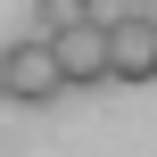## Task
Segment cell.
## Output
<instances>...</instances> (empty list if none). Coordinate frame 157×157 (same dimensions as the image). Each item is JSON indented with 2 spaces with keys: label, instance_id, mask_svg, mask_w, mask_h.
I'll return each instance as SVG.
<instances>
[{
  "label": "cell",
  "instance_id": "obj_1",
  "mask_svg": "<svg viewBox=\"0 0 157 157\" xmlns=\"http://www.w3.org/2000/svg\"><path fill=\"white\" fill-rule=\"evenodd\" d=\"M108 83H157V25L132 17H108Z\"/></svg>",
  "mask_w": 157,
  "mask_h": 157
},
{
  "label": "cell",
  "instance_id": "obj_2",
  "mask_svg": "<svg viewBox=\"0 0 157 157\" xmlns=\"http://www.w3.org/2000/svg\"><path fill=\"white\" fill-rule=\"evenodd\" d=\"M66 91V66H58V50L33 33V41H17L8 50V99H25V108H50Z\"/></svg>",
  "mask_w": 157,
  "mask_h": 157
},
{
  "label": "cell",
  "instance_id": "obj_3",
  "mask_svg": "<svg viewBox=\"0 0 157 157\" xmlns=\"http://www.w3.org/2000/svg\"><path fill=\"white\" fill-rule=\"evenodd\" d=\"M50 50H58V66H66V91L108 83V25H99V17H91V25H75V33H58Z\"/></svg>",
  "mask_w": 157,
  "mask_h": 157
},
{
  "label": "cell",
  "instance_id": "obj_4",
  "mask_svg": "<svg viewBox=\"0 0 157 157\" xmlns=\"http://www.w3.org/2000/svg\"><path fill=\"white\" fill-rule=\"evenodd\" d=\"M33 25H41V41H58V33L91 25V0H33Z\"/></svg>",
  "mask_w": 157,
  "mask_h": 157
},
{
  "label": "cell",
  "instance_id": "obj_5",
  "mask_svg": "<svg viewBox=\"0 0 157 157\" xmlns=\"http://www.w3.org/2000/svg\"><path fill=\"white\" fill-rule=\"evenodd\" d=\"M0 99H8V50H0Z\"/></svg>",
  "mask_w": 157,
  "mask_h": 157
}]
</instances>
